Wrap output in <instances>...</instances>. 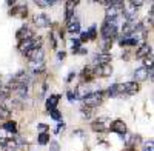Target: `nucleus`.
I'll return each mask as SVG.
<instances>
[{
    "instance_id": "obj_1",
    "label": "nucleus",
    "mask_w": 154,
    "mask_h": 151,
    "mask_svg": "<svg viewBox=\"0 0 154 151\" xmlns=\"http://www.w3.org/2000/svg\"><path fill=\"white\" fill-rule=\"evenodd\" d=\"M117 32H119L117 19H106L100 28V34L103 37V40H106V42H112L117 37Z\"/></svg>"
},
{
    "instance_id": "obj_2",
    "label": "nucleus",
    "mask_w": 154,
    "mask_h": 151,
    "mask_svg": "<svg viewBox=\"0 0 154 151\" xmlns=\"http://www.w3.org/2000/svg\"><path fill=\"white\" fill-rule=\"evenodd\" d=\"M31 82V76L28 74V71H19L14 77H12L11 83H9V88H11V91L12 90H16V88L19 86H28V83Z\"/></svg>"
},
{
    "instance_id": "obj_3",
    "label": "nucleus",
    "mask_w": 154,
    "mask_h": 151,
    "mask_svg": "<svg viewBox=\"0 0 154 151\" xmlns=\"http://www.w3.org/2000/svg\"><path fill=\"white\" fill-rule=\"evenodd\" d=\"M106 97V91H96L91 93L86 99H83V105L85 106H91V108H97Z\"/></svg>"
},
{
    "instance_id": "obj_4",
    "label": "nucleus",
    "mask_w": 154,
    "mask_h": 151,
    "mask_svg": "<svg viewBox=\"0 0 154 151\" xmlns=\"http://www.w3.org/2000/svg\"><path fill=\"white\" fill-rule=\"evenodd\" d=\"M17 48H19V51H20L22 54L29 53L31 49H40V48H42V39H34V37H32V39L19 42Z\"/></svg>"
},
{
    "instance_id": "obj_5",
    "label": "nucleus",
    "mask_w": 154,
    "mask_h": 151,
    "mask_svg": "<svg viewBox=\"0 0 154 151\" xmlns=\"http://www.w3.org/2000/svg\"><path fill=\"white\" fill-rule=\"evenodd\" d=\"M148 77L152 80V69H146L143 66H140V68H137L134 71V82L139 83V85L142 83V82H145Z\"/></svg>"
},
{
    "instance_id": "obj_6",
    "label": "nucleus",
    "mask_w": 154,
    "mask_h": 151,
    "mask_svg": "<svg viewBox=\"0 0 154 151\" xmlns=\"http://www.w3.org/2000/svg\"><path fill=\"white\" fill-rule=\"evenodd\" d=\"M9 16L20 19V20H25L28 17V6L26 5H14L9 9Z\"/></svg>"
},
{
    "instance_id": "obj_7",
    "label": "nucleus",
    "mask_w": 154,
    "mask_h": 151,
    "mask_svg": "<svg viewBox=\"0 0 154 151\" xmlns=\"http://www.w3.org/2000/svg\"><path fill=\"white\" fill-rule=\"evenodd\" d=\"M80 79H82V83H91V82H94L97 77H96V72H94V66L93 65H88V66H85L83 69H82V72H80Z\"/></svg>"
},
{
    "instance_id": "obj_8",
    "label": "nucleus",
    "mask_w": 154,
    "mask_h": 151,
    "mask_svg": "<svg viewBox=\"0 0 154 151\" xmlns=\"http://www.w3.org/2000/svg\"><path fill=\"white\" fill-rule=\"evenodd\" d=\"M109 130L116 134H120V136H125V133H128V128H126V123L122 120V119H114L111 123H109Z\"/></svg>"
},
{
    "instance_id": "obj_9",
    "label": "nucleus",
    "mask_w": 154,
    "mask_h": 151,
    "mask_svg": "<svg viewBox=\"0 0 154 151\" xmlns=\"http://www.w3.org/2000/svg\"><path fill=\"white\" fill-rule=\"evenodd\" d=\"M137 9H139V8H134L131 3L123 5L122 14H123V17L126 19V22H134V20H136V16H137Z\"/></svg>"
},
{
    "instance_id": "obj_10",
    "label": "nucleus",
    "mask_w": 154,
    "mask_h": 151,
    "mask_svg": "<svg viewBox=\"0 0 154 151\" xmlns=\"http://www.w3.org/2000/svg\"><path fill=\"white\" fill-rule=\"evenodd\" d=\"M74 94H75V99H80V100H83V99H86L89 94H91V90H89V86L86 85V83H79L75 86V90H74Z\"/></svg>"
},
{
    "instance_id": "obj_11",
    "label": "nucleus",
    "mask_w": 154,
    "mask_h": 151,
    "mask_svg": "<svg viewBox=\"0 0 154 151\" xmlns=\"http://www.w3.org/2000/svg\"><path fill=\"white\" fill-rule=\"evenodd\" d=\"M139 90H140V85L136 83V82H125V83H122V94L133 96V94H136Z\"/></svg>"
},
{
    "instance_id": "obj_12",
    "label": "nucleus",
    "mask_w": 154,
    "mask_h": 151,
    "mask_svg": "<svg viewBox=\"0 0 154 151\" xmlns=\"http://www.w3.org/2000/svg\"><path fill=\"white\" fill-rule=\"evenodd\" d=\"M32 35H34V32H32V29L29 28V26H22L17 32H16V37H17V40L19 42H23V40H28V39H32Z\"/></svg>"
},
{
    "instance_id": "obj_13",
    "label": "nucleus",
    "mask_w": 154,
    "mask_h": 151,
    "mask_svg": "<svg viewBox=\"0 0 154 151\" xmlns=\"http://www.w3.org/2000/svg\"><path fill=\"white\" fill-rule=\"evenodd\" d=\"M108 128H109V125L105 122V117H100V119H97L91 123V130L94 133H105Z\"/></svg>"
},
{
    "instance_id": "obj_14",
    "label": "nucleus",
    "mask_w": 154,
    "mask_h": 151,
    "mask_svg": "<svg viewBox=\"0 0 154 151\" xmlns=\"http://www.w3.org/2000/svg\"><path fill=\"white\" fill-rule=\"evenodd\" d=\"M96 77H109L112 74V66L111 65H102V66H94Z\"/></svg>"
},
{
    "instance_id": "obj_15",
    "label": "nucleus",
    "mask_w": 154,
    "mask_h": 151,
    "mask_svg": "<svg viewBox=\"0 0 154 151\" xmlns=\"http://www.w3.org/2000/svg\"><path fill=\"white\" fill-rule=\"evenodd\" d=\"M66 28L69 34H79L80 32V20L77 17H72L66 22Z\"/></svg>"
},
{
    "instance_id": "obj_16",
    "label": "nucleus",
    "mask_w": 154,
    "mask_h": 151,
    "mask_svg": "<svg viewBox=\"0 0 154 151\" xmlns=\"http://www.w3.org/2000/svg\"><path fill=\"white\" fill-rule=\"evenodd\" d=\"M123 139H125L126 146H133V148H136V146L139 145V142H140V136H139V134H133V133H125Z\"/></svg>"
},
{
    "instance_id": "obj_17",
    "label": "nucleus",
    "mask_w": 154,
    "mask_h": 151,
    "mask_svg": "<svg viewBox=\"0 0 154 151\" xmlns=\"http://www.w3.org/2000/svg\"><path fill=\"white\" fill-rule=\"evenodd\" d=\"M34 25L37 28H46V26H49L51 25V22H49V17L48 16H45V14H37V16H34Z\"/></svg>"
},
{
    "instance_id": "obj_18",
    "label": "nucleus",
    "mask_w": 154,
    "mask_h": 151,
    "mask_svg": "<svg viewBox=\"0 0 154 151\" xmlns=\"http://www.w3.org/2000/svg\"><path fill=\"white\" fill-rule=\"evenodd\" d=\"M111 56L109 54H96L94 56V60H93V63L94 66H102V65H109V62H111Z\"/></svg>"
},
{
    "instance_id": "obj_19",
    "label": "nucleus",
    "mask_w": 154,
    "mask_h": 151,
    "mask_svg": "<svg viewBox=\"0 0 154 151\" xmlns=\"http://www.w3.org/2000/svg\"><path fill=\"white\" fill-rule=\"evenodd\" d=\"M25 56L29 59V62H43L45 53L42 51V48H40V49H31V51L26 53Z\"/></svg>"
},
{
    "instance_id": "obj_20",
    "label": "nucleus",
    "mask_w": 154,
    "mask_h": 151,
    "mask_svg": "<svg viewBox=\"0 0 154 151\" xmlns=\"http://www.w3.org/2000/svg\"><path fill=\"white\" fill-rule=\"evenodd\" d=\"M151 45H148V43H142L139 48H137V51H136V59H145V57H148L149 54H151Z\"/></svg>"
},
{
    "instance_id": "obj_21",
    "label": "nucleus",
    "mask_w": 154,
    "mask_h": 151,
    "mask_svg": "<svg viewBox=\"0 0 154 151\" xmlns=\"http://www.w3.org/2000/svg\"><path fill=\"white\" fill-rule=\"evenodd\" d=\"M60 94H49V97L46 99V111H51V109H56L59 102H60Z\"/></svg>"
},
{
    "instance_id": "obj_22",
    "label": "nucleus",
    "mask_w": 154,
    "mask_h": 151,
    "mask_svg": "<svg viewBox=\"0 0 154 151\" xmlns=\"http://www.w3.org/2000/svg\"><path fill=\"white\" fill-rule=\"evenodd\" d=\"M19 146H20V143H19L17 139H8V140L3 143L2 149H3V151H17Z\"/></svg>"
},
{
    "instance_id": "obj_23",
    "label": "nucleus",
    "mask_w": 154,
    "mask_h": 151,
    "mask_svg": "<svg viewBox=\"0 0 154 151\" xmlns=\"http://www.w3.org/2000/svg\"><path fill=\"white\" fill-rule=\"evenodd\" d=\"M2 130L6 131V133H11V134H17V122L14 120H6L3 125H2Z\"/></svg>"
},
{
    "instance_id": "obj_24",
    "label": "nucleus",
    "mask_w": 154,
    "mask_h": 151,
    "mask_svg": "<svg viewBox=\"0 0 154 151\" xmlns=\"http://www.w3.org/2000/svg\"><path fill=\"white\" fill-rule=\"evenodd\" d=\"M65 5H66V12H65V20L68 22L69 19H72V17H74V8H75L77 5H79V2H77V0H75V2H66Z\"/></svg>"
},
{
    "instance_id": "obj_25",
    "label": "nucleus",
    "mask_w": 154,
    "mask_h": 151,
    "mask_svg": "<svg viewBox=\"0 0 154 151\" xmlns=\"http://www.w3.org/2000/svg\"><path fill=\"white\" fill-rule=\"evenodd\" d=\"M94 112H96V108L85 106V105L80 106V116H82V119H91L94 116Z\"/></svg>"
},
{
    "instance_id": "obj_26",
    "label": "nucleus",
    "mask_w": 154,
    "mask_h": 151,
    "mask_svg": "<svg viewBox=\"0 0 154 151\" xmlns=\"http://www.w3.org/2000/svg\"><path fill=\"white\" fill-rule=\"evenodd\" d=\"M12 114V111L9 106H6L5 103H0V119H5V120H9Z\"/></svg>"
},
{
    "instance_id": "obj_27",
    "label": "nucleus",
    "mask_w": 154,
    "mask_h": 151,
    "mask_svg": "<svg viewBox=\"0 0 154 151\" xmlns=\"http://www.w3.org/2000/svg\"><path fill=\"white\" fill-rule=\"evenodd\" d=\"M37 142H38V145H46V143H49V133H38Z\"/></svg>"
},
{
    "instance_id": "obj_28",
    "label": "nucleus",
    "mask_w": 154,
    "mask_h": 151,
    "mask_svg": "<svg viewBox=\"0 0 154 151\" xmlns=\"http://www.w3.org/2000/svg\"><path fill=\"white\" fill-rule=\"evenodd\" d=\"M48 112H49L51 119H54L56 122H62V119H63V117H62V112H60L57 108H56V109H51V111H48Z\"/></svg>"
},
{
    "instance_id": "obj_29",
    "label": "nucleus",
    "mask_w": 154,
    "mask_h": 151,
    "mask_svg": "<svg viewBox=\"0 0 154 151\" xmlns=\"http://www.w3.org/2000/svg\"><path fill=\"white\" fill-rule=\"evenodd\" d=\"M53 5H54V2H51V0H35V6H38V8H49Z\"/></svg>"
},
{
    "instance_id": "obj_30",
    "label": "nucleus",
    "mask_w": 154,
    "mask_h": 151,
    "mask_svg": "<svg viewBox=\"0 0 154 151\" xmlns=\"http://www.w3.org/2000/svg\"><path fill=\"white\" fill-rule=\"evenodd\" d=\"M86 32H88L89 40H96V39H97V26H96V25H93V26L89 28Z\"/></svg>"
},
{
    "instance_id": "obj_31",
    "label": "nucleus",
    "mask_w": 154,
    "mask_h": 151,
    "mask_svg": "<svg viewBox=\"0 0 154 151\" xmlns=\"http://www.w3.org/2000/svg\"><path fill=\"white\" fill-rule=\"evenodd\" d=\"M79 48H82V43H80V40H79V39H72V40H71V51L75 54V51H77Z\"/></svg>"
},
{
    "instance_id": "obj_32",
    "label": "nucleus",
    "mask_w": 154,
    "mask_h": 151,
    "mask_svg": "<svg viewBox=\"0 0 154 151\" xmlns=\"http://www.w3.org/2000/svg\"><path fill=\"white\" fill-rule=\"evenodd\" d=\"M143 68H146V69H152V54H149L148 57L143 59Z\"/></svg>"
},
{
    "instance_id": "obj_33",
    "label": "nucleus",
    "mask_w": 154,
    "mask_h": 151,
    "mask_svg": "<svg viewBox=\"0 0 154 151\" xmlns=\"http://www.w3.org/2000/svg\"><path fill=\"white\" fill-rule=\"evenodd\" d=\"M8 139H9V137H8V133L0 128V146H3V143H5Z\"/></svg>"
},
{
    "instance_id": "obj_34",
    "label": "nucleus",
    "mask_w": 154,
    "mask_h": 151,
    "mask_svg": "<svg viewBox=\"0 0 154 151\" xmlns=\"http://www.w3.org/2000/svg\"><path fill=\"white\" fill-rule=\"evenodd\" d=\"M49 151H60V145H59V142L51 140V142H49Z\"/></svg>"
},
{
    "instance_id": "obj_35",
    "label": "nucleus",
    "mask_w": 154,
    "mask_h": 151,
    "mask_svg": "<svg viewBox=\"0 0 154 151\" xmlns=\"http://www.w3.org/2000/svg\"><path fill=\"white\" fill-rule=\"evenodd\" d=\"M37 130L40 131V133H46L49 130V127H48V125H45V123H38L37 125Z\"/></svg>"
},
{
    "instance_id": "obj_36",
    "label": "nucleus",
    "mask_w": 154,
    "mask_h": 151,
    "mask_svg": "<svg viewBox=\"0 0 154 151\" xmlns=\"http://www.w3.org/2000/svg\"><path fill=\"white\" fill-rule=\"evenodd\" d=\"M79 40H80V43H85V42L89 40V37H88V32H86V31L80 34V39H79Z\"/></svg>"
},
{
    "instance_id": "obj_37",
    "label": "nucleus",
    "mask_w": 154,
    "mask_h": 151,
    "mask_svg": "<svg viewBox=\"0 0 154 151\" xmlns=\"http://www.w3.org/2000/svg\"><path fill=\"white\" fill-rule=\"evenodd\" d=\"M66 97H68L69 102H74V100H75V94H74V91H68V93H66Z\"/></svg>"
},
{
    "instance_id": "obj_38",
    "label": "nucleus",
    "mask_w": 154,
    "mask_h": 151,
    "mask_svg": "<svg viewBox=\"0 0 154 151\" xmlns=\"http://www.w3.org/2000/svg\"><path fill=\"white\" fill-rule=\"evenodd\" d=\"M74 77H75V72H74V71H71V72L68 74V77H66V83H71V82L74 80Z\"/></svg>"
},
{
    "instance_id": "obj_39",
    "label": "nucleus",
    "mask_w": 154,
    "mask_h": 151,
    "mask_svg": "<svg viewBox=\"0 0 154 151\" xmlns=\"http://www.w3.org/2000/svg\"><path fill=\"white\" fill-rule=\"evenodd\" d=\"M134 8H137V6H142L143 5V2H142V0H133V2H130Z\"/></svg>"
},
{
    "instance_id": "obj_40",
    "label": "nucleus",
    "mask_w": 154,
    "mask_h": 151,
    "mask_svg": "<svg viewBox=\"0 0 154 151\" xmlns=\"http://www.w3.org/2000/svg\"><path fill=\"white\" fill-rule=\"evenodd\" d=\"M143 151H154V148H152V140L146 142V145H145V149H143Z\"/></svg>"
},
{
    "instance_id": "obj_41",
    "label": "nucleus",
    "mask_w": 154,
    "mask_h": 151,
    "mask_svg": "<svg viewBox=\"0 0 154 151\" xmlns=\"http://www.w3.org/2000/svg\"><path fill=\"white\" fill-rule=\"evenodd\" d=\"M57 57H59V60H65L66 53H65V51H59V53H57Z\"/></svg>"
},
{
    "instance_id": "obj_42",
    "label": "nucleus",
    "mask_w": 154,
    "mask_h": 151,
    "mask_svg": "<svg viewBox=\"0 0 154 151\" xmlns=\"http://www.w3.org/2000/svg\"><path fill=\"white\" fill-rule=\"evenodd\" d=\"M63 130H65V123H62V125H59V127L56 128V133H57V134H60V133H62Z\"/></svg>"
},
{
    "instance_id": "obj_43",
    "label": "nucleus",
    "mask_w": 154,
    "mask_h": 151,
    "mask_svg": "<svg viewBox=\"0 0 154 151\" xmlns=\"http://www.w3.org/2000/svg\"><path fill=\"white\" fill-rule=\"evenodd\" d=\"M75 54H80V56H85V54H86V49H85V48H79V49H77V51H75Z\"/></svg>"
},
{
    "instance_id": "obj_44",
    "label": "nucleus",
    "mask_w": 154,
    "mask_h": 151,
    "mask_svg": "<svg viewBox=\"0 0 154 151\" xmlns=\"http://www.w3.org/2000/svg\"><path fill=\"white\" fill-rule=\"evenodd\" d=\"M6 5H8V6H14V5H16V2H14V0H8Z\"/></svg>"
},
{
    "instance_id": "obj_45",
    "label": "nucleus",
    "mask_w": 154,
    "mask_h": 151,
    "mask_svg": "<svg viewBox=\"0 0 154 151\" xmlns=\"http://www.w3.org/2000/svg\"><path fill=\"white\" fill-rule=\"evenodd\" d=\"M125 151H137L136 148H133V146H126V149Z\"/></svg>"
},
{
    "instance_id": "obj_46",
    "label": "nucleus",
    "mask_w": 154,
    "mask_h": 151,
    "mask_svg": "<svg viewBox=\"0 0 154 151\" xmlns=\"http://www.w3.org/2000/svg\"><path fill=\"white\" fill-rule=\"evenodd\" d=\"M2 86H3V85H2V82H0V90H2Z\"/></svg>"
}]
</instances>
